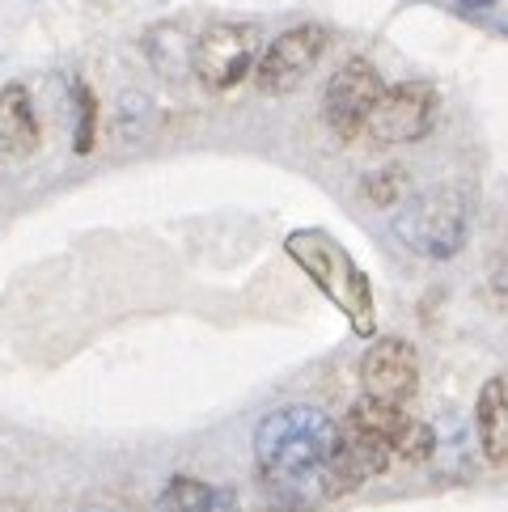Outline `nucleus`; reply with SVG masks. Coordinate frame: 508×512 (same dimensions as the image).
Returning <instances> with one entry per match:
<instances>
[{
    "instance_id": "f03ea898",
    "label": "nucleus",
    "mask_w": 508,
    "mask_h": 512,
    "mask_svg": "<svg viewBox=\"0 0 508 512\" xmlns=\"http://www.w3.org/2000/svg\"><path fill=\"white\" fill-rule=\"evenodd\" d=\"M284 254L310 276V284L322 292V297L348 318V326L360 339L377 335L373 280H369V271L343 250L339 237H331L326 229H293L284 237Z\"/></svg>"
},
{
    "instance_id": "ddd939ff",
    "label": "nucleus",
    "mask_w": 508,
    "mask_h": 512,
    "mask_svg": "<svg viewBox=\"0 0 508 512\" xmlns=\"http://www.w3.org/2000/svg\"><path fill=\"white\" fill-rule=\"evenodd\" d=\"M157 512H238V491L191 479V474H174L157 496Z\"/></svg>"
},
{
    "instance_id": "f257e3e1",
    "label": "nucleus",
    "mask_w": 508,
    "mask_h": 512,
    "mask_svg": "<svg viewBox=\"0 0 508 512\" xmlns=\"http://www.w3.org/2000/svg\"><path fill=\"white\" fill-rule=\"evenodd\" d=\"M339 453L343 424H335L310 402H288L254 424V470L271 491V500H280L288 512H305L335 496H348L352 487L343 479Z\"/></svg>"
},
{
    "instance_id": "39448f33",
    "label": "nucleus",
    "mask_w": 508,
    "mask_h": 512,
    "mask_svg": "<svg viewBox=\"0 0 508 512\" xmlns=\"http://www.w3.org/2000/svg\"><path fill=\"white\" fill-rule=\"evenodd\" d=\"M326 47H331V30L318 26V22H301V26H288L284 34H276V39L263 47L259 64H254V85H259V94H271V98L293 94V89L318 68Z\"/></svg>"
},
{
    "instance_id": "9d476101",
    "label": "nucleus",
    "mask_w": 508,
    "mask_h": 512,
    "mask_svg": "<svg viewBox=\"0 0 508 512\" xmlns=\"http://www.w3.org/2000/svg\"><path fill=\"white\" fill-rule=\"evenodd\" d=\"M43 140L39 115H34L30 89L26 85H5L0 89V153L5 157H30Z\"/></svg>"
},
{
    "instance_id": "7ed1b4c3",
    "label": "nucleus",
    "mask_w": 508,
    "mask_h": 512,
    "mask_svg": "<svg viewBox=\"0 0 508 512\" xmlns=\"http://www.w3.org/2000/svg\"><path fill=\"white\" fill-rule=\"evenodd\" d=\"M394 237L420 259L449 263L470 242V208L458 187H432L394 216Z\"/></svg>"
},
{
    "instance_id": "4468645a",
    "label": "nucleus",
    "mask_w": 508,
    "mask_h": 512,
    "mask_svg": "<svg viewBox=\"0 0 508 512\" xmlns=\"http://www.w3.org/2000/svg\"><path fill=\"white\" fill-rule=\"evenodd\" d=\"M72 94H77V140H72V149L89 157L94 153V140H98V98L85 81L72 85Z\"/></svg>"
},
{
    "instance_id": "dca6fc26",
    "label": "nucleus",
    "mask_w": 508,
    "mask_h": 512,
    "mask_svg": "<svg viewBox=\"0 0 508 512\" xmlns=\"http://www.w3.org/2000/svg\"><path fill=\"white\" fill-rule=\"evenodd\" d=\"M487 292H492V301H500L508 309V259H500L492 267V276H487Z\"/></svg>"
},
{
    "instance_id": "f8f14e48",
    "label": "nucleus",
    "mask_w": 508,
    "mask_h": 512,
    "mask_svg": "<svg viewBox=\"0 0 508 512\" xmlns=\"http://www.w3.org/2000/svg\"><path fill=\"white\" fill-rule=\"evenodd\" d=\"M475 432L487 462H508V381L504 377L483 381L475 402Z\"/></svg>"
},
{
    "instance_id": "423d86ee",
    "label": "nucleus",
    "mask_w": 508,
    "mask_h": 512,
    "mask_svg": "<svg viewBox=\"0 0 508 512\" xmlns=\"http://www.w3.org/2000/svg\"><path fill=\"white\" fill-rule=\"evenodd\" d=\"M381 94H386V81H381V72L365 56L343 60L335 68V77L326 81V89H322V119H326V127H331L339 140H356L369 127V115H373V106H377Z\"/></svg>"
},
{
    "instance_id": "f3484780",
    "label": "nucleus",
    "mask_w": 508,
    "mask_h": 512,
    "mask_svg": "<svg viewBox=\"0 0 508 512\" xmlns=\"http://www.w3.org/2000/svg\"><path fill=\"white\" fill-rule=\"evenodd\" d=\"M458 5H462V9H492L496 0H458Z\"/></svg>"
},
{
    "instance_id": "2eb2a0df",
    "label": "nucleus",
    "mask_w": 508,
    "mask_h": 512,
    "mask_svg": "<svg viewBox=\"0 0 508 512\" xmlns=\"http://www.w3.org/2000/svg\"><path fill=\"white\" fill-rule=\"evenodd\" d=\"M407 195V170L403 166H381L365 178V199L377 208H394Z\"/></svg>"
},
{
    "instance_id": "0eeeda50",
    "label": "nucleus",
    "mask_w": 508,
    "mask_h": 512,
    "mask_svg": "<svg viewBox=\"0 0 508 512\" xmlns=\"http://www.w3.org/2000/svg\"><path fill=\"white\" fill-rule=\"evenodd\" d=\"M437 89L428 81H398V85H386V94L377 98L373 115H369V140L377 144H415L432 132L437 123Z\"/></svg>"
},
{
    "instance_id": "9b49d317",
    "label": "nucleus",
    "mask_w": 508,
    "mask_h": 512,
    "mask_svg": "<svg viewBox=\"0 0 508 512\" xmlns=\"http://www.w3.org/2000/svg\"><path fill=\"white\" fill-rule=\"evenodd\" d=\"M140 47H144V60L153 64L157 77H166V81L195 77V39L183 26L161 22V26H153L149 34H144Z\"/></svg>"
},
{
    "instance_id": "a211bd4d",
    "label": "nucleus",
    "mask_w": 508,
    "mask_h": 512,
    "mask_svg": "<svg viewBox=\"0 0 508 512\" xmlns=\"http://www.w3.org/2000/svg\"><path fill=\"white\" fill-rule=\"evenodd\" d=\"M81 512H123V508H115V504H89V508H81Z\"/></svg>"
},
{
    "instance_id": "20e7f679",
    "label": "nucleus",
    "mask_w": 508,
    "mask_h": 512,
    "mask_svg": "<svg viewBox=\"0 0 508 512\" xmlns=\"http://www.w3.org/2000/svg\"><path fill=\"white\" fill-rule=\"evenodd\" d=\"M259 30L242 22H216L195 39V81L208 94L238 89L259 64Z\"/></svg>"
},
{
    "instance_id": "6e6552de",
    "label": "nucleus",
    "mask_w": 508,
    "mask_h": 512,
    "mask_svg": "<svg viewBox=\"0 0 508 512\" xmlns=\"http://www.w3.org/2000/svg\"><path fill=\"white\" fill-rule=\"evenodd\" d=\"M343 424H352L369 436H381V441L394 449V457H403V462H428V457L437 453V432H432V424L411 419L398 402H381L373 394H360Z\"/></svg>"
},
{
    "instance_id": "1a4fd4ad",
    "label": "nucleus",
    "mask_w": 508,
    "mask_h": 512,
    "mask_svg": "<svg viewBox=\"0 0 508 512\" xmlns=\"http://www.w3.org/2000/svg\"><path fill=\"white\" fill-rule=\"evenodd\" d=\"M360 386L381 402H398L403 407L420 390V356H415V347L398 335H377L369 343L365 360H360Z\"/></svg>"
}]
</instances>
